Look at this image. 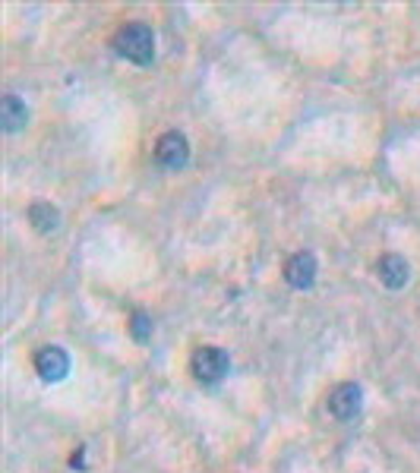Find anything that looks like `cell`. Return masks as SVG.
Returning <instances> with one entry per match:
<instances>
[{
  "instance_id": "obj_1",
  "label": "cell",
  "mask_w": 420,
  "mask_h": 473,
  "mask_svg": "<svg viewBox=\"0 0 420 473\" xmlns=\"http://www.w3.org/2000/svg\"><path fill=\"white\" fill-rule=\"evenodd\" d=\"M114 51L136 67H149L155 61V35L146 22H127L114 35Z\"/></svg>"
},
{
  "instance_id": "obj_10",
  "label": "cell",
  "mask_w": 420,
  "mask_h": 473,
  "mask_svg": "<svg viewBox=\"0 0 420 473\" xmlns=\"http://www.w3.org/2000/svg\"><path fill=\"white\" fill-rule=\"evenodd\" d=\"M130 334H133L136 341H149L152 338V319H149L146 313H133L130 316Z\"/></svg>"
},
{
  "instance_id": "obj_5",
  "label": "cell",
  "mask_w": 420,
  "mask_h": 473,
  "mask_svg": "<svg viewBox=\"0 0 420 473\" xmlns=\"http://www.w3.org/2000/svg\"><path fill=\"white\" fill-rule=\"evenodd\" d=\"M35 373L45 382H64L70 373V353L57 344H47L35 353Z\"/></svg>"
},
{
  "instance_id": "obj_9",
  "label": "cell",
  "mask_w": 420,
  "mask_h": 473,
  "mask_svg": "<svg viewBox=\"0 0 420 473\" xmlns=\"http://www.w3.org/2000/svg\"><path fill=\"white\" fill-rule=\"evenodd\" d=\"M29 221L39 233H54L60 227V212L51 202H32L29 206Z\"/></svg>"
},
{
  "instance_id": "obj_3",
  "label": "cell",
  "mask_w": 420,
  "mask_h": 473,
  "mask_svg": "<svg viewBox=\"0 0 420 473\" xmlns=\"http://www.w3.org/2000/svg\"><path fill=\"white\" fill-rule=\"evenodd\" d=\"M364 410V388L357 382H341L329 392V413L339 423H351Z\"/></svg>"
},
{
  "instance_id": "obj_6",
  "label": "cell",
  "mask_w": 420,
  "mask_h": 473,
  "mask_svg": "<svg viewBox=\"0 0 420 473\" xmlns=\"http://www.w3.org/2000/svg\"><path fill=\"white\" fill-rule=\"evenodd\" d=\"M316 272H320V266H316V256L310 253V249H300V253H294L291 259L285 262V281L294 287V291H307V287H313Z\"/></svg>"
},
{
  "instance_id": "obj_7",
  "label": "cell",
  "mask_w": 420,
  "mask_h": 473,
  "mask_svg": "<svg viewBox=\"0 0 420 473\" xmlns=\"http://www.w3.org/2000/svg\"><path fill=\"white\" fill-rule=\"evenodd\" d=\"M376 275H380V281L389 287V291H401V287L411 281V266H407L405 256L386 253L380 262H376Z\"/></svg>"
},
{
  "instance_id": "obj_4",
  "label": "cell",
  "mask_w": 420,
  "mask_h": 473,
  "mask_svg": "<svg viewBox=\"0 0 420 473\" xmlns=\"http://www.w3.org/2000/svg\"><path fill=\"white\" fill-rule=\"evenodd\" d=\"M155 161H159V167H165V171H184L190 161L187 136L177 133V130L161 133L159 142H155Z\"/></svg>"
},
{
  "instance_id": "obj_8",
  "label": "cell",
  "mask_w": 420,
  "mask_h": 473,
  "mask_svg": "<svg viewBox=\"0 0 420 473\" xmlns=\"http://www.w3.org/2000/svg\"><path fill=\"white\" fill-rule=\"evenodd\" d=\"M26 123H29L26 101L13 92L4 95V98H0V127H4V133H20Z\"/></svg>"
},
{
  "instance_id": "obj_2",
  "label": "cell",
  "mask_w": 420,
  "mask_h": 473,
  "mask_svg": "<svg viewBox=\"0 0 420 473\" xmlns=\"http://www.w3.org/2000/svg\"><path fill=\"white\" fill-rule=\"evenodd\" d=\"M190 369H193L196 382H202V385H219L231 373V357L215 344L196 347V353L190 357Z\"/></svg>"
}]
</instances>
